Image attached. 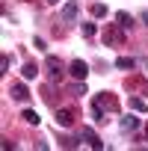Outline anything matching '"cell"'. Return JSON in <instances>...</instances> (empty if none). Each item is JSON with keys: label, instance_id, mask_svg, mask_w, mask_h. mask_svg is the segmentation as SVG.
<instances>
[{"label": "cell", "instance_id": "6da1fadb", "mask_svg": "<svg viewBox=\"0 0 148 151\" xmlns=\"http://www.w3.org/2000/svg\"><path fill=\"white\" fill-rule=\"evenodd\" d=\"M45 71H47V77H50V80L59 83V80H62V74H65V65H62L56 56H45Z\"/></svg>", "mask_w": 148, "mask_h": 151}, {"label": "cell", "instance_id": "7a4b0ae2", "mask_svg": "<svg viewBox=\"0 0 148 151\" xmlns=\"http://www.w3.org/2000/svg\"><path fill=\"white\" fill-rule=\"evenodd\" d=\"M104 42L113 45V47H119V45L124 42V30H121L119 24H107V27H104Z\"/></svg>", "mask_w": 148, "mask_h": 151}, {"label": "cell", "instance_id": "3957f363", "mask_svg": "<svg viewBox=\"0 0 148 151\" xmlns=\"http://www.w3.org/2000/svg\"><path fill=\"white\" fill-rule=\"evenodd\" d=\"M95 104H98L104 113H116V110H119V98H113V92H101V95L95 98Z\"/></svg>", "mask_w": 148, "mask_h": 151}, {"label": "cell", "instance_id": "277c9868", "mask_svg": "<svg viewBox=\"0 0 148 151\" xmlns=\"http://www.w3.org/2000/svg\"><path fill=\"white\" fill-rule=\"evenodd\" d=\"M68 74L74 80H86V74H89V62H83V59H74L71 65H68Z\"/></svg>", "mask_w": 148, "mask_h": 151}, {"label": "cell", "instance_id": "5b68a950", "mask_svg": "<svg viewBox=\"0 0 148 151\" xmlns=\"http://www.w3.org/2000/svg\"><path fill=\"white\" fill-rule=\"evenodd\" d=\"M77 15H80V3H77V0H71V3L62 6V21H65V24H74Z\"/></svg>", "mask_w": 148, "mask_h": 151}, {"label": "cell", "instance_id": "8992f818", "mask_svg": "<svg viewBox=\"0 0 148 151\" xmlns=\"http://www.w3.org/2000/svg\"><path fill=\"white\" fill-rule=\"evenodd\" d=\"M77 136H80L83 142H89L92 148H104V142L95 136V130H92V127H80V130H77Z\"/></svg>", "mask_w": 148, "mask_h": 151}, {"label": "cell", "instance_id": "52a82bcc", "mask_svg": "<svg viewBox=\"0 0 148 151\" xmlns=\"http://www.w3.org/2000/svg\"><path fill=\"white\" fill-rule=\"evenodd\" d=\"M74 119H77L74 110H56V124H59V127H71Z\"/></svg>", "mask_w": 148, "mask_h": 151}, {"label": "cell", "instance_id": "ba28073f", "mask_svg": "<svg viewBox=\"0 0 148 151\" xmlns=\"http://www.w3.org/2000/svg\"><path fill=\"white\" fill-rule=\"evenodd\" d=\"M9 95H12V101H18V104H24V101L30 98V89H27L24 83H15V86L9 89Z\"/></svg>", "mask_w": 148, "mask_h": 151}, {"label": "cell", "instance_id": "9c48e42d", "mask_svg": "<svg viewBox=\"0 0 148 151\" xmlns=\"http://www.w3.org/2000/svg\"><path fill=\"white\" fill-rule=\"evenodd\" d=\"M116 68H119V71H133V68H136V59H133V56H119V59H116Z\"/></svg>", "mask_w": 148, "mask_h": 151}, {"label": "cell", "instance_id": "30bf717a", "mask_svg": "<svg viewBox=\"0 0 148 151\" xmlns=\"http://www.w3.org/2000/svg\"><path fill=\"white\" fill-rule=\"evenodd\" d=\"M116 24H119L121 30H130V27H133V15H127V12H116Z\"/></svg>", "mask_w": 148, "mask_h": 151}, {"label": "cell", "instance_id": "8fae6325", "mask_svg": "<svg viewBox=\"0 0 148 151\" xmlns=\"http://www.w3.org/2000/svg\"><path fill=\"white\" fill-rule=\"evenodd\" d=\"M21 74H24V80H33V77H39V65L36 62H24Z\"/></svg>", "mask_w": 148, "mask_h": 151}, {"label": "cell", "instance_id": "7c38bea8", "mask_svg": "<svg viewBox=\"0 0 148 151\" xmlns=\"http://www.w3.org/2000/svg\"><path fill=\"white\" fill-rule=\"evenodd\" d=\"M68 95H71V98H80V95H86V83H83V80L71 83V86H68Z\"/></svg>", "mask_w": 148, "mask_h": 151}, {"label": "cell", "instance_id": "4fadbf2b", "mask_svg": "<svg viewBox=\"0 0 148 151\" xmlns=\"http://www.w3.org/2000/svg\"><path fill=\"white\" fill-rule=\"evenodd\" d=\"M80 33H83L86 39H92V36L98 33V24H95V21H83V24H80Z\"/></svg>", "mask_w": 148, "mask_h": 151}, {"label": "cell", "instance_id": "5bb4252c", "mask_svg": "<svg viewBox=\"0 0 148 151\" xmlns=\"http://www.w3.org/2000/svg\"><path fill=\"white\" fill-rule=\"evenodd\" d=\"M119 124H121V130H136V127H139V119H136V116H124Z\"/></svg>", "mask_w": 148, "mask_h": 151}, {"label": "cell", "instance_id": "9a60e30c", "mask_svg": "<svg viewBox=\"0 0 148 151\" xmlns=\"http://www.w3.org/2000/svg\"><path fill=\"white\" fill-rule=\"evenodd\" d=\"M56 142H59V148H77L80 145V136H74V139L71 136H59Z\"/></svg>", "mask_w": 148, "mask_h": 151}, {"label": "cell", "instance_id": "2e32d148", "mask_svg": "<svg viewBox=\"0 0 148 151\" xmlns=\"http://www.w3.org/2000/svg\"><path fill=\"white\" fill-rule=\"evenodd\" d=\"M89 12H92V18H107V6L104 3H92Z\"/></svg>", "mask_w": 148, "mask_h": 151}, {"label": "cell", "instance_id": "e0dca14e", "mask_svg": "<svg viewBox=\"0 0 148 151\" xmlns=\"http://www.w3.org/2000/svg\"><path fill=\"white\" fill-rule=\"evenodd\" d=\"M21 119H24V122H27V124H33V127H36V124H39V122H42V119H39V113H36V110H24V116H21Z\"/></svg>", "mask_w": 148, "mask_h": 151}, {"label": "cell", "instance_id": "ac0fdd59", "mask_svg": "<svg viewBox=\"0 0 148 151\" xmlns=\"http://www.w3.org/2000/svg\"><path fill=\"white\" fill-rule=\"evenodd\" d=\"M127 104H130V107H133V110H136V113H148V104H145V101H142V98H130V101H127Z\"/></svg>", "mask_w": 148, "mask_h": 151}, {"label": "cell", "instance_id": "d6986e66", "mask_svg": "<svg viewBox=\"0 0 148 151\" xmlns=\"http://www.w3.org/2000/svg\"><path fill=\"white\" fill-rule=\"evenodd\" d=\"M92 122H95V124H104V122H107V119H104V110H101L98 104H92Z\"/></svg>", "mask_w": 148, "mask_h": 151}, {"label": "cell", "instance_id": "ffe728a7", "mask_svg": "<svg viewBox=\"0 0 148 151\" xmlns=\"http://www.w3.org/2000/svg\"><path fill=\"white\" fill-rule=\"evenodd\" d=\"M9 65H12V56L3 53V56H0V68H3V74H9Z\"/></svg>", "mask_w": 148, "mask_h": 151}, {"label": "cell", "instance_id": "44dd1931", "mask_svg": "<svg viewBox=\"0 0 148 151\" xmlns=\"http://www.w3.org/2000/svg\"><path fill=\"white\" fill-rule=\"evenodd\" d=\"M33 45H36L39 50H47V45H45V39H33Z\"/></svg>", "mask_w": 148, "mask_h": 151}, {"label": "cell", "instance_id": "7402d4cb", "mask_svg": "<svg viewBox=\"0 0 148 151\" xmlns=\"http://www.w3.org/2000/svg\"><path fill=\"white\" fill-rule=\"evenodd\" d=\"M45 3H47V6H56V3H59V0H45Z\"/></svg>", "mask_w": 148, "mask_h": 151}]
</instances>
